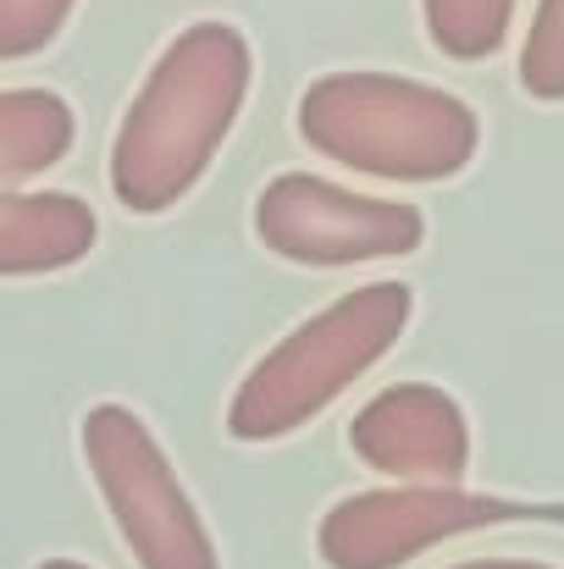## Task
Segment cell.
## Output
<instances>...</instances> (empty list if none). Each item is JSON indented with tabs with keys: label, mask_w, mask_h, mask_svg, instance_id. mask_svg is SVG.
Here are the masks:
<instances>
[{
	"label": "cell",
	"mask_w": 564,
	"mask_h": 569,
	"mask_svg": "<svg viewBox=\"0 0 564 569\" xmlns=\"http://www.w3.org/2000/svg\"><path fill=\"white\" fill-rule=\"evenodd\" d=\"M255 78V50L232 22H188L133 94L117 144L111 193L133 216H161L184 199L227 144Z\"/></svg>",
	"instance_id": "cell-1"
},
{
	"label": "cell",
	"mask_w": 564,
	"mask_h": 569,
	"mask_svg": "<svg viewBox=\"0 0 564 569\" xmlns=\"http://www.w3.org/2000/svg\"><path fill=\"white\" fill-rule=\"evenodd\" d=\"M299 139L360 178L443 183L476 161L482 117L420 78L327 72L299 94Z\"/></svg>",
	"instance_id": "cell-2"
},
{
	"label": "cell",
	"mask_w": 564,
	"mask_h": 569,
	"mask_svg": "<svg viewBox=\"0 0 564 569\" xmlns=\"http://www.w3.org/2000/svg\"><path fill=\"white\" fill-rule=\"evenodd\" d=\"M415 293L404 282H366L333 299L321 316L299 321L266 360L249 366L227 403V431L238 442H277L310 426L344 387L372 371L376 360L404 338Z\"/></svg>",
	"instance_id": "cell-3"
},
{
	"label": "cell",
	"mask_w": 564,
	"mask_h": 569,
	"mask_svg": "<svg viewBox=\"0 0 564 569\" xmlns=\"http://www.w3.org/2000/svg\"><path fill=\"white\" fill-rule=\"evenodd\" d=\"M78 437L83 465L139 569H221L216 542L184 492L167 448L128 403H95Z\"/></svg>",
	"instance_id": "cell-4"
},
{
	"label": "cell",
	"mask_w": 564,
	"mask_h": 569,
	"mask_svg": "<svg viewBox=\"0 0 564 569\" xmlns=\"http://www.w3.org/2000/svg\"><path fill=\"white\" fill-rule=\"evenodd\" d=\"M537 515L564 520V509H532V503L465 492V487H376L321 515L316 548L327 569H398L448 537L487 531L504 520H537Z\"/></svg>",
	"instance_id": "cell-5"
},
{
	"label": "cell",
	"mask_w": 564,
	"mask_h": 569,
	"mask_svg": "<svg viewBox=\"0 0 564 569\" xmlns=\"http://www.w3.org/2000/svg\"><path fill=\"white\" fill-rule=\"evenodd\" d=\"M255 238L294 266H360L415 254L426 216L415 204L349 193L310 172H283L255 199Z\"/></svg>",
	"instance_id": "cell-6"
},
{
	"label": "cell",
	"mask_w": 564,
	"mask_h": 569,
	"mask_svg": "<svg viewBox=\"0 0 564 569\" xmlns=\"http://www.w3.org/2000/svg\"><path fill=\"white\" fill-rule=\"evenodd\" d=\"M349 448L376 476L404 487H459L471 465V420L432 381H393L349 420Z\"/></svg>",
	"instance_id": "cell-7"
},
{
	"label": "cell",
	"mask_w": 564,
	"mask_h": 569,
	"mask_svg": "<svg viewBox=\"0 0 564 569\" xmlns=\"http://www.w3.org/2000/svg\"><path fill=\"white\" fill-rule=\"evenodd\" d=\"M100 238L89 199L78 193H0V277H44L78 266Z\"/></svg>",
	"instance_id": "cell-8"
},
{
	"label": "cell",
	"mask_w": 564,
	"mask_h": 569,
	"mask_svg": "<svg viewBox=\"0 0 564 569\" xmlns=\"http://www.w3.org/2000/svg\"><path fill=\"white\" fill-rule=\"evenodd\" d=\"M78 139V117L50 89H0V193L50 172Z\"/></svg>",
	"instance_id": "cell-9"
},
{
	"label": "cell",
	"mask_w": 564,
	"mask_h": 569,
	"mask_svg": "<svg viewBox=\"0 0 564 569\" xmlns=\"http://www.w3.org/2000/svg\"><path fill=\"white\" fill-rule=\"evenodd\" d=\"M426 39L454 61H487L509 39L515 0H420Z\"/></svg>",
	"instance_id": "cell-10"
},
{
	"label": "cell",
	"mask_w": 564,
	"mask_h": 569,
	"mask_svg": "<svg viewBox=\"0 0 564 569\" xmlns=\"http://www.w3.org/2000/svg\"><path fill=\"white\" fill-rule=\"evenodd\" d=\"M521 83L543 106L564 100V0H537L526 44H521Z\"/></svg>",
	"instance_id": "cell-11"
},
{
	"label": "cell",
	"mask_w": 564,
	"mask_h": 569,
	"mask_svg": "<svg viewBox=\"0 0 564 569\" xmlns=\"http://www.w3.org/2000/svg\"><path fill=\"white\" fill-rule=\"evenodd\" d=\"M72 6L78 0H0V61H22L56 44Z\"/></svg>",
	"instance_id": "cell-12"
},
{
	"label": "cell",
	"mask_w": 564,
	"mask_h": 569,
	"mask_svg": "<svg viewBox=\"0 0 564 569\" xmlns=\"http://www.w3.org/2000/svg\"><path fill=\"white\" fill-rule=\"evenodd\" d=\"M454 569H554V565H537V559H471V565Z\"/></svg>",
	"instance_id": "cell-13"
},
{
	"label": "cell",
	"mask_w": 564,
	"mask_h": 569,
	"mask_svg": "<svg viewBox=\"0 0 564 569\" xmlns=\"http://www.w3.org/2000/svg\"><path fill=\"white\" fill-rule=\"evenodd\" d=\"M39 569H89V565H78V559H44Z\"/></svg>",
	"instance_id": "cell-14"
}]
</instances>
